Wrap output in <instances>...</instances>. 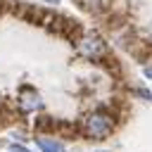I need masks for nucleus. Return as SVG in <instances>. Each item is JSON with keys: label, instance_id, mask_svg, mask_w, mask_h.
Wrapping results in <instances>:
<instances>
[{"label": "nucleus", "instance_id": "1", "mask_svg": "<svg viewBox=\"0 0 152 152\" xmlns=\"http://www.w3.org/2000/svg\"><path fill=\"white\" fill-rule=\"evenodd\" d=\"M116 128V114L107 107H97L88 112L81 121V135L88 140H107Z\"/></svg>", "mask_w": 152, "mask_h": 152}, {"label": "nucleus", "instance_id": "2", "mask_svg": "<svg viewBox=\"0 0 152 152\" xmlns=\"http://www.w3.org/2000/svg\"><path fill=\"white\" fill-rule=\"evenodd\" d=\"M74 48H76V55L83 57V59H88V62H100V64H102V62L109 57L104 38L97 36V33H93V31H83V33L74 40Z\"/></svg>", "mask_w": 152, "mask_h": 152}, {"label": "nucleus", "instance_id": "3", "mask_svg": "<svg viewBox=\"0 0 152 152\" xmlns=\"http://www.w3.org/2000/svg\"><path fill=\"white\" fill-rule=\"evenodd\" d=\"M17 107H19L21 114H36V112L43 109V97H40V93L36 88L24 86L19 90V95H17Z\"/></svg>", "mask_w": 152, "mask_h": 152}, {"label": "nucleus", "instance_id": "4", "mask_svg": "<svg viewBox=\"0 0 152 152\" xmlns=\"http://www.w3.org/2000/svg\"><path fill=\"white\" fill-rule=\"evenodd\" d=\"M78 5L88 10L90 14H104L112 7V0H78Z\"/></svg>", "mask_w": 152, "mask_h": 152}, {"label": "nucleus", "instance_id": "5", "mask_svg": "<svg viewBox=\"0 0 152 152\" xmlns=\"http://www.w3.org/2000/svg\"><path fill=\"white\" fill-rule=\"evenodd\" d=\"M36 145L40 147V152H64V145L55 138H43V135H36Z\"/></svg>", "mask_w": 152, "mask_h": 152}, {"label": "nucleus", "instance_id": "6", "mask_svg": "<svg viewBox=\"0 0 152 152\" xmlns=\"http://www.w3.org/2000/svg\"><path fill=\"white\" fill-rule=\"evenodd\" d=\"M135 95H138L140 100H150V102H152V90H145V88H135Z\"/></svg>", "mask_w": 152, "mask_h": 152}, {"label": "nucleus", "instance_id": "7", "mask_svg": "<svg viewBox=\"0 0 152 152\" xmlns=\"http://www.w3.org/2000/svg\"><path fill=\"white\" fill-rule=\"evenodd\" d=\"M7 150H10V152H31V150H28V147H24V145H10Z\"/></svg>", "mask_w": 152, "mask_h": 152}, {"label": "nucleus", "instance_id": "8", "mask_svg": "<svg viewBox=\"0 0 152 152\" xmlns=\"http://www.w3.org/2000/svg\"><path fill=\"white\" fill-rule=\"evenodd\" d=\"M142 74H145L147 78H152V62H147V64L142 66Z\"/></svg>", "mask_w": 152, "mask_h": 152}, {"label": "nucleus", "instance_id": "9", "mask_svg": "<svg viewBox=\"0 0 152 152\" xmlns=\"http://www.w3.org/2000/svg\"><path fill=\"white\" fill-rule=\"evenodd\" d=\"M43 2H45V5H57L59 0H43Z\"/></svg>", "mask_w": 152, "mask_h": 152}]
</instances>
